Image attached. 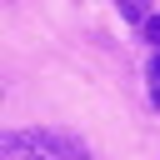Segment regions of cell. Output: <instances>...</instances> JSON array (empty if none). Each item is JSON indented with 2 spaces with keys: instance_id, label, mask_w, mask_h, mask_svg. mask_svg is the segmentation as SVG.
Segmentation results:
<instances>
[{
  "instance_id": "obj_1",
  "label": "cell",
  "mask_w": 160,
  "mask_h": 160,
  "mask_svg": "<svg viewBox=\"0 0 160 160\" xmlns=\"http://www.w3.org/2000/svg\"><path fill=\"white\" fill-rule=\"evenodd\" d=\"M0 160H90V150L70 130H10L0 140Z\"/></svg>"
},
{
  "instance_id": "obj_2",
  "label": "cell",
  "mask_w": 160,
  "mask_h": 160,
  "mask_svg": "<svg viewBox=\"0 0 160 160\" xmlns=\"http://www.w3.org/2000/svg\"><path fill=\"white\" fill-rule=\"evenodd\" d=\"M120 10H125V20H135V25L150 20V0H120Z\"/></svg>"
},
{
  "instance_id": "obj_3",
  "label": "cell",
  "mask_w": 160,
  "mask_h": 160,
  "mask_svg": "<svg viewBox=\"0 0 160 160\" xmlns=\"http://www.w3.org/2000/svg\"><path fill=\"white\" fill-rule=\"evenodd\" d=\"M140 35H145V40H150V45H155V50H160V15H150V20H145V25H140Z\"/></svg>"
},
{
  "instance_id": "obj_4",
  "label": "cell",
  "mask_w": 160,
  "mask_h": 160,
  "mask_svg": "<svg viewBox=\"0 0 160 160\" xmlns=\"http://www.w3.org/2000/svg\"><path fill=\"white\" fill-rule=\"evenodd\" d=\"M150 85H160V50L150 55Z\"/></svg>"
},
{
  "instance_id": "obj_5",
  "label": "cell",
  "mask_w": 160,
  "mask_h": 160,
  "mask_svg": "<svg viewBox=\"0 0 160 160\" xmlns=\"http://www.w3.org/2000/svg\"><path fill=\"white\" fill-rule=\"evenodd\" d=\"M150 95H155V105H160V85H150Z\"/></svg>"
}]
</instances>
